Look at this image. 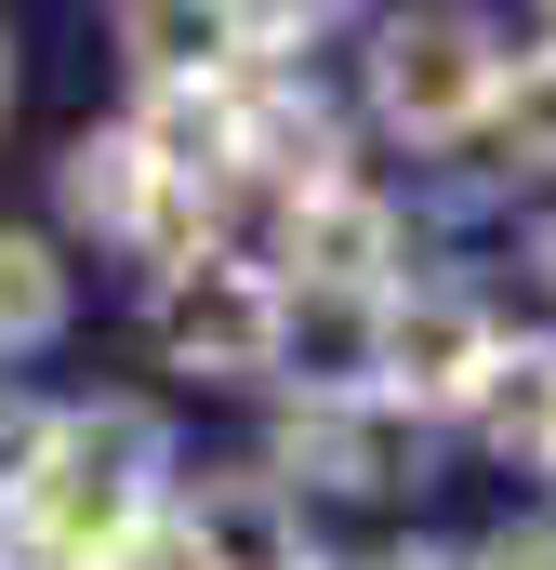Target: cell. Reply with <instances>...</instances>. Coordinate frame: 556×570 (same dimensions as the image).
<instances>
[{
  "label": "cell",
  "mask_w": 556,
  "mask_h": 570,
  "mask_svg": "<svg viewBox=\"0 0 556 570\" xmlns=\"http://www.w3.org/2000/svg\"><path fill=\"white\" fill-rule=\"evenodd\" d=\"M464 570H556V518H530V531H490Z\"/></svg>",
  "instance_id": "5bb4252c"
},
{
  "label": "cell",
  "mask_w": 556,
  "mask_h": 570,
  "mask_svg": "<svg viewBox=\"0 0 556 570\" xmlns=\"http://www.w3.org/2000/svg\"><path fill=\"white\" fill-rule=\"evenodd\" d=\"M544 464H556V451H544Z\"/></svg>",
  "instance_id": "d6986e66"
},
{
  "label": "cell",
  "mask_w": 556,
  "mask_h": 570,
  "mask_svg": "<svg viewBox=\"0 0 556 570\" xmlns=\"http://www.w3.org/2000/svg\"><path fill=\"white\" fill-rule=\"evenodd\" d=\"M530 266H544V279H556V226H544V239H530Z\"/></svg>",
  "instance_id": "2e32d148"
},
{
  "label": "cell",
  "mask_w": 556,
  "mask_h": 570,
  "mask_svg": "<svg viewBox=\"0 0 556 570\" xmlns=\"http://www.w3.org/2000/svg\"><path fill=\"white\" fill-rule=\"evenodd\" d=\"M159 345L186 372H212V385H252V372H278V345H291V292L252 253H226V239H186L159 266Z\"/></svg>",
  "instance_id": "7a4b0ae2"
},
{
  "label": "cell",
  "mask_w": 556,
  "mask_h": 570,
  "mask_svg": "<svg viewBox=\"0 0 556 570\" xmlns=\"http://www.w3.org/2000/svg\"><path fill=\"white\" fill-rule=\"evenodd\" d=\"M490 120H504V146H517V173H556V53H517V67H504Z\"/></svg>",
  "instance_id": "4fadbf2b"
},
{
  "label": "cell",
  "mask_w": 556,
  "mask_h": 570,
  "mask_svg": "<svg viewBox=\"0 0 556 570\" xmlns=\"http://www.w3.org/2000/svg\"><path fill=\"white\" fill-rule=\"evenodd\" d=\"M0 570H27V558H0Z\"/></svg>",
  "instance_id": "e0dca14e"
},
{
  "label": "cell",
  "mask_w": 556,
  "mask_h": 570,
  "mask_svg": "<svg viewBox=\"0 0 556 570\" xmlns=\"http://www.w3.org/2000/svg\"><path fill=\"white\" fill-rule=\"evenodd\" d=\"M278 266H305V292H331V305H385L398 292V213L331 173L278 213Z\"/></svg>",
  "instance_id": "8992f818"
},
{
  "label": "cell",
  "mask_w": 556,
  "mask_h": 570,
  "mask_svg": "<svg viewBox=\"0 0 556 570\" xmlns=\"http://www.w3.org/2000/svg\"><path fill=\"white\" fill-rule=\"evenodd\" d=\"M490 358H504V332H490L477 292H385V305H371V399H398L411 425L477 412Z\"/></svg>",
  "instance_id": "3957f363"
},
{
  "label": "cell",
  "mask_w": 556,
  "mask_h": 570,
  "mask_svg": "<svg viewBox=\"0 0 556 570\" xmlns=\"http://www.w3.org/2000/svg\"><path fill=\"white\" fill-rule=\"evenodd\" d=\"M159 464H172V438H159L146 399L53 412L40 451H27V478L0 491V518H13L27 570H120V544L159 518Z\"/></svg>",
  "instance_id": "6da1fadb"
},
{
  "label": "cell",
  "mask_w": 556,
  "mask_h": 570,
  "mask_svg": "<svg viewBox=\"0 0 556 570\" xmlns=\"http://www.w3.org/2000/svg\"><path fill=\"white\" fill-rule=\"evenodd\" d=\"M53 332H67V266L0 226V358H27V345H53Z\"/></svg>",
  "instance_id": "7c38bea8"
},
{
  "label": "cell",
  "mask_w": 556,
  "mask_h": 570,
  "mask_svg": "<svg viewBox=\"0 0 556 570\" xmlns=\"http://www.w3.org/2000/svg\"><path fill=\"white\" fill-rule=\"evenodd\" d=\"M226 173H278L291 199L331 186V120H318V94H239V159H226Z\"/></svg>",
  "instance_id": "9c48e42d"
},
{
  "label": "cell",
  "mask_w": 556,
  "mask_h": 570,
  "mask_svg": "<svg viewBox=\"0 0 556 570\" xmlns=\"http://www.w3.org/2000/svg\"><path fill=\"white\" fill-rule=\"evenodd\" d=\"M120 40H133L146 80H226L239 67V13H186V0H133Z\"/></svg>",
  "instance_id": "8fae6325"
},
{
  "label": "cell",
  "mask_w": 556,
  "mask_h": 570,
  "mask_svg": "<svg viewBox=\"0 0 556 570\" xmlns=\"http://www.w3.org/2000/svg\"><path fill=\"white\" fill-rule=\"evenodd\" d=\"M278 464H305L318 491H411L424 478V425L398 399H371V385H331V399H305L278 425Z\"/></svg>",
  "instance_id": "5b68a950"
},
{
  "label": "cell",
  "mask_w": 556,
  "mask_h": 570,
  "mask_svg": "<svg viewBox=\"0 0 556 570\" xmlns=\"http://www.w3.org/2000/svg\"><path fill=\"white\" fill-rule=\"evenodd\" d=\"M477 425H490V451H530V464L556 451V332H530V345H504V358H490Z\"/></svg>",
  "instance_id": "30bf717a"
},
{
  "label": "cell",
  "mask_w": 556,
  "mask_h": 570,
  "mask_svg": "<svg viewBox=\"0 0 556 570\" xmlns=\"http://www.w3.org/2000/svg\"><path fill=\"white\" fill-rule=\"evenodd\" d=\"M490 94H504V53H490L477 13H398V27L371 40V107H385L398 134H424V146L477 134Z\"/></svg>",
  "instance_id": "277c9868"
},
{
  "label": "cell",
  "mask_w": 556,
  "mask_h": 570,
  "mask_svg": "<svg viewBox=\"0 0 556 570\" xmlns=\"http://www.w3.org/2000/svg\"><path fill=\"white\" fill-rule=\"evenodd\" d=\"M172 544H186V570H318L278 478H199L172 504Z\"/></svg>",
  "instance_id": "52a82bcc"
},
{
  "label": "cell",
  "mask_w": 556,
  "mask_h": 570,
  "mask_svg": "<svg viewBox=\"0 0 556 570\" xmlns=\"http://www.w3.org/2000/svg\"><path fill=\"white\" fill-rule=\"evenodd\" d=\"M0 80H13V67H0Z\"/></svg>",
  "instance_id": "ac0fdd59"
},
{
  "label": "cell",
  "mask_w": 556,
  "mask_h": 570,
  "mask_svg": "<svg viewBox=\"0 0 556 570\" xmlns=\"http://www.w3.org/2000/svg\"><path fill=\"white\" fill-rule=\"evenodd\" d=\"M385 570H464V558H437V544H411V558H385Z\"/></svg>",
  "instance_id": "9a60e30c"
},
{
  "label": "cell",
  "mask_w": 556,
  "mask_h": 570,
  "mask_svg": "<svg viewBox=\"0 0 556 570\" xmlns=\"http://www.w3.org/2000/svg\"><path fill=\"white\" fill-rule=\"evenodd\" d=\"M53 186H67V213H80V226H107V239H172V253H186V226H199V199H172V186L146 173L133 134H80Z\"/></svg>",
  "instance_id": "ba28073f"
}]
</instances>
